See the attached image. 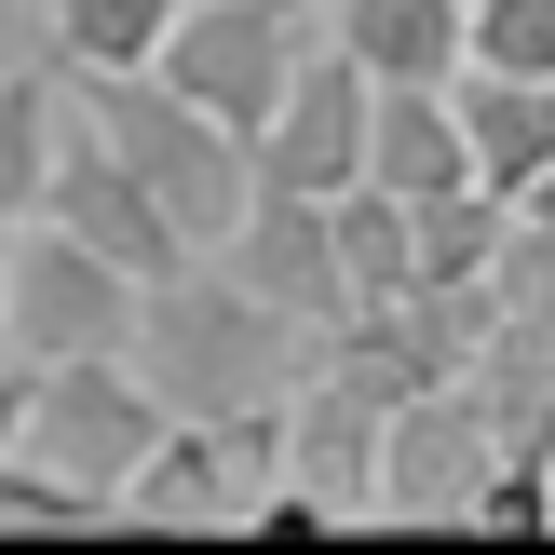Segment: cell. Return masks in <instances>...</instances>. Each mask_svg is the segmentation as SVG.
Masks as SVG:
<instances>
[{"label": "cell", "mask_w": 555, "mask_h": 555, "mask_svg": "<svg viewBox=\"0 0 555 555\" xmlns=\"http://www.w3.org/2000/svg\"><path fill=\"white\" fill-rule=\"evenodd\" d=\"M163 421H177V406L135 379V352H68V366L27 379V434H14V448L122 502V475L150 461V434H163Z\"/></svg>", "instance_id": "obj_4"}, {"label": "cell", "mask_w": 555, "mask_h": 555, "mask_svg": "<svg viewBox=\"0 0 555 555\" xmlns=\"http://www.w3.org/2000/svg\"><path fill=\"white\" fill-rule=\"evenodd\" d=\"M461 68L555 81V0H475V14H461Z\"/></svg>", "instance_id": "obj_17"}, {"label": "cell", "mask_w": 555, "mask_h": 555, "mask_svg": "<svg viewBox=\"0 0 555 555\" xmlns=\"http://www.w3.org/2000/svg\"><path fill=\"white\" fill-rule=\"evenodd\" d=\"M366 122H379V68H352L339 41H298L285 108L258 122V177H271V190H312V204H339V190L366 177Z\"/></svg>", "instance_id": "obj_6"}, {"label": "cell", "mask_w": 555, "mask_h": 555, "mask_svg": "<svg viewBox=\"0 0 555 555\" xmlns=\"http://www.w3.org/2000/svg\"><path fill=\"white\" fill-rule=\"evenodd\" d=\"M122 515L135 529H217V515H258V488L231 475V434L217 421H163L150 461L122 475Z\"/></svg>", "instance_id": "obj_11"}, {"label": "cell", "mask_w": 555, "mask_h": 555, "mask_svg": "<svg viewBox=\"0 0 555 555\" xmlns=\"http://www.w3.org/2000/svg\"><path fill=\"white\" fill-rule=\"evenodd\" d=\"M81 108H95V135L150 177V204L177 217L190 258H217V244L244 231V204H258V150H244L217 108H190L163 68H95V95H81Z\"/></svg>", "instance_id": "obj_2"}, {"label": "cell", "mask_w": 555, "mask_h": 555, "mask_svg": "<svg viewBox=\"0 0 555 555\" xmlns=\"http://www.w3.org/2000/svg\"><path fill=\"white\" fill-rule=\"evenodd\" d=\"M150 68L258 150V122L285 108V68H298V0H177V27H163Z\"/></svg>", "instance_id": "obj_5"}, {"label": "cell", "mask_w": 555, "mask_h": 555, "mask_svg": "<svg viewBox=\"0 0 555 555\" xmlns=\"http://www.w3.org/2000/svg\"><path fill=\"white\" fill-rule=\"evenodd\" d=\"M217 271L258 285L285 325H352V271H339V231H325L312 190H271L258 177V204H244V231L217 244Z\"/></svg>", "instance_id": "obj_10"}, {"label": "cell", "mask_w": 555, "mask_h": 555, "mask_svg": "<svg viewBox=\"0 0 555 555\" xmlns=\"http://www.w3.org/2000/svg\"><path fill=\"white\" fill-rule=\"evenodd\" d=\"M515 217H529V231H555V163H542V177H529V204H515Z\"/></svg>", "instance_id": "obj_19"}, {"label": "cell", "mask_w": 555, "mask_h": 555, "mask_svg": "<svg viewBox=\"0 0 555 555\" xmlns=\"http://www.w3.org/2000/svg\"><path fill=\"white\" fill-rule=\"evenodd\" d=\"M461 14L475 0H325V41L379 81H461Z\"/></svg>", "instance_id": "obj_14"}, {"label": "cell", "mask_w": 555, "mask_h": 555, "mask_svg": "<svg viewBox=\"0 0 555 555\" xmlns=\"http://www.w3.org/2000/svg\"><path fill=\"white\" fill-rule=\"evenodd\" d=\"M502 461V421H488L475 379H421L379 434V515H461Z\"/></svg>", "instance_id": "obj_7"}, {"label": "cell", "mask_w": 555, "mask_h": 555, "mask_svg": "<svg viewBox=\"0 0 555 555\" xmlns=\"http://www.w3.org/2000/svg\"><path fill=\"white\" fill-rule=\"evenodd\" d=\"M54 95L41 81H0V231H14V217H41V190H54Z\"/></svg>", "instance_id": "obj_16"}, {"label": "cell", "mask_w": 555, "mask_h": 555, "mask_svg": "<svg viewBox=\"0 0 555 555\" xmlns=\"http://www.w3.org/2000/svg\"><path fill=\"white\" fill-rule=\"evenodd\" d=\"M41 14H54V54L95 81V68H150L163 27H177V0H41Z\"/></svg>", "instance_id": "obj_15"}, {"label": "cell", "mask_w": 555, "mask_h": 555, "mask_svg": "<svg viewBox=\"0 0 555 555\" xmlns=\"http://www.w3.org/2000/svg\"><path fill=\"white\" fill-rule=\"evenodd\" d=\"M366 177L434 204V190H475V135H461L448 81H379V122H366Z\"/></svg>", "instance_id": "obj_12"}, {"label": "cell", "mask_w": 555, "mask_h": 555, "mask_svg": "<svg viewBox=\"0 0 555 555\" xmlns=\"http://www.w3.org/2000/svg\"><path fill=\"white\" fill-rule=\"evenodd\" d=\"M135 379H150L177 421H231V406H271L298 379V325L271 312L258 285H231L217 258L163 271L150 312H135Z\"/></svg>", "instance_id": "obj_1"}, {"label": "cell", "mask_w": 555, "mask_h": 555, "mask_svg": "<svg viewBox=\"0 0 555 555\" xmlns=\"http://www.w3.org/2000/svg\"><path fill=\"white\" fill-rule=\"evenodd\" d=\"M135 312H150V285L122 258H95L81 231H54V217H14L0 231V352H27V366L135 352Z\"/></svg>", "instance_id": "obj_3"}, {"label": "cell", "mask_w": 555, "mask_h": 555, "mask_svg": "<svg viewBox=\"0 0 555 555\" xmlns=\"http://www.w3.org/2000/svg\"><path fill=\"white\" fill-rule=\"evenodd\" d=\"M461 135H475V190L529 204V177L555 163V81H515V68H461Z\"/></svg>", "instance_id": "obj_13"}, {"label": "cell", "mask_w": 555, "mask_h": 555, "mask_svg": "<svg viewBox=\"0 0 555 555\" xmlns=\"http://www.w3.org/2000/svg\"><path fill=\"white\" fill-rule=\"evenodd\" d=\"M379 434H393V393L352 379L325 352L312 379H285V475L312 488L325 515H379Z\"/></svg>", "instance_id": "obj_8"}, {"label": "cell", "mask_w": 555, "mask_h": 555, "mask_svg": "<svg viewBox=\"0 0 555 555\" xmlns=\"http://www.w3.org/2000/svg\"><path fill=\"white\" fill-rule=\"evenodd\" d=\"M27 379H41V366H27V352H0V448L27 434Z\"/></svg>", "instance_id": "obj_18"}, {"label": "cell", "mask_w": 555, "mask_h": 555, "mask_svg": "<svg viewBox=\"0 0 555 555\" xmlns=\"http://www.w3.org/2000/svg\"><path fill=\"white\" fill-rule=\"evenodd\" d=\"M41 217H54V231H81L95 258H122L135 285H163V271H190L177 217L150 204V177H135V163L108 150L95 122H81V135H54V190H41Z\"/></svg>", "instance_id": "obj_9"}]
</instances>
